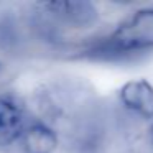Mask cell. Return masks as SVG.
Listing matches in <instances>:
<instances>
[{
	"label": "cell",
	"mask_w": 153,
	"mask_h": 153,
	"mask_svg": "<svg viewBox=\"0 0 153 153\" xmlns=\"http://www.w3.org/2000/svg\"><path fill=\"white\" fill-rule=\"evenodd\" d=\"M153 50V8H142L127 17L107 36L81 51L82 58L117 59Z\"/></svg>",
	"instance_id": "6da1fadb"
},
{
	"label": "cell",
	"mask_w": 153,
	"mask_h": 153,
	"mask_svg": "<svg viewBox=\"0 0 153 153\" xmlns=\"http://www.w3.org/2000/svg\"><path fill=\"white\" fill-rule=\"evenodd\" d=\"M28 123L27 107L20 97L12 92L0 94V146L20 140Z\"/></svg>",
	"instance_id": "7a4b0ae2"
},
{
	"label": "cell",
	"mask_w": 153,
	"mask_h": 153,
	"mask_svg": "<svg viewBox=\"0 0 153 153\" xmlns=\"http://www.w3.org/2000/svg\"><path fill=\"white\" fill-rule=\"evenodd\" d=\"M40 7L56 22L73 28H87L97 22V8L86 0L43 2Z\"/></svg>",
	"instance_id": "3957f363"
},
{
	"label": "cell",
	"mask_w": 153,
	"mask_h": 153,
	"mask_svg": "<svg viewBox=\"0 0 153 153\" xmlns=\"http://www.w3.org/2000/svg\"><path fill=\"white\" fill-rule=\"evenodd\" d=\"M120 100L133 114L143 119H153V86L146 79L125 82L120 89Z\"/></svg>",
	"instance_id": "277c9868"
},
{
	"label": "cell",
	"mask_w": 153,
	"mask_h": 153,
	"mask_svg": "<svg viewBox=\"0 0 153 153\" xmlns=\"http://www.w3.org/2000/svg\"><path fill=\"white\" fill-rule=\"evenodd\" d=\"M23 153H53L58 148V135L45 122H30L20 138Z\"/></svg>",
	"instance_id": "5b68a950"
},
{
	"label": "cell",
	"mask_w": 153,
	"mask_h": 153,
	"mask_svg": "<svg viewBox=\"0 0 153 153\" xmlns=\"http://www.w3.org/2000/svg\"><path fill=\"white\" fill-rule=\"evenodd\" d=\"M150 140H152V143H153V123L150 125Z\"/></svg>",
	"instance_id": "8992f818"
}]
</instances>
